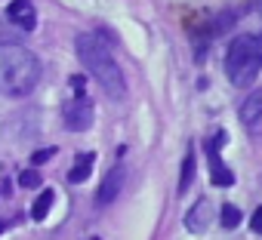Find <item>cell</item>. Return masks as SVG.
<instances>
[{
	"label": "cell",
	"instance_id": "cell-6",
	"mask_svg": "<svg viewBox=\"0 0 262 240\" xmlns=\"http://www.w3.org/2000/svg\"><path fill=\"white\" fill-rule=\"evenodd\" d=\"M123 179H126L123 166H120V163H117V166H111V170H108V176L102 179L99 191H96V206H108V203H114V200H117V194L123 191Z\"/></svg>",
	"mask_w": 262,
	"mask_h": 240
},
{
	"label": "cell",
	"instance_id": "cell-4",
	"mask_svg": "<svg viewBox=\"0 0 262 240\" xmlns=\"http://www.w3.org/2000/svg\"><path fill=\"white\" fill-rule=\"evenodd\" d=\"M62 120H65V130L68 133H86L93 127V102L83 92L71 95L65 102V108H62Z\"/></svg>",
	"mask_w": 262,
	"mask_h": 240
},
{
	"label": "cell",
	"instance_id": "cell-14",
	"mask_svg": "<svg viewBox=\"0 0 262 240\" xmlns=\"http://www.w3.org/2000/svg\"><path fill=\"white\" fill-rule=\"evenodd\" d=\"M53 154H56V148H40V151H34V154H31V163H34V166H40V163H47Z\"/></svg>",
	"mask_w": 262,
	"mask_h": 240
},
{
	"label": "cell",
	"instance_id": "cell-13",
	"mask_svg": "<svg viewBox=\"0 0 262 240\" xmlns=\"http://www.w3.org/2000/svg\"><path fill=\"white\" fill-rule=\"evenodd\" d=\"M219 222H222V228H237V225H241V209L231 206V203H225V206L219 209Z\"/></svg>",
	"mask_w": 262,
	"mask_h": 240
},
{
	"label": "cell",
	"instance_id": "cell-10",
	"mask_svg": "<svg viewBox=\"0 0 262 240\" xmlns=\"http://www.w3.org/2000/svg\"><path fill=\"white\" fill-rule=\"evenodd\" d=\"M93 160H96V154H80V157L71 163V170H68V182H71V185L86 182V179H90V170H93Z\"/></svg>",
	"mask_w": 262,
	"mask_h": 240
},
{
	"label": "cell",
	"instance_id": "cell-8",
	"mask_svg": "<svg viewBox=\"0 0 262 240\" xmlns=\"http://www.w3.org/2000/svg\"><path fill=\"white\" fill-rule=\"evenodd\" d=\"M210 222H213V206H210V200H198V206H191L188 215H185V228H188L191 234H204V231L210 228Z\"/></svg>",
	"mask_w": 262,
	"mask_h": 240
},
{
	"label": "cell",
	"instance_id": "cell-18",
	"mask_svg": "<svg viewBox=\"0 0 262 240\" xmlns=\"http://www.w3.org/2000/svg\"><path fill=\"white\" fill-rule=\"evenodd\" d=\"M4 231H7V222H0V234H4Z\"/></svg>",
	"mask_w": 262,
	"mask_h": 240
},
{
	"label": "cell",
	"instance_id": "cell-16",
	"mask_svg": "<svg viewBox=\"0 0 262 240\" xmlns=\"http://www.w3.org/2000/svg\"><path fill=\"white\" fill-rule=\"evenodd\" d=\"M250 228H253L256 234H262V206H256V212H253V219H250Z\"/></svg>",
	"mask_w": 262,
	"mask_h": 240
},
{
	"label": "cell",
	"instance_id": "cell-15",
	"mask_svg": "<svg viewBox=\"0 0 262 240\" xmlns=\"http://www.w3.org/2000/svg\"><path fill=\"white\" fill-rule=\"evenodd\" d=\"M19 182H22V188H37V185H40V176H37L34 170H28V173L19 176Z\"/></svg>",
	"mask_w": 262,
	"mask_h": 240
},
{
	"label": "cell",
	"instance_id": "cell-2",
	"mask_svg": "<svg viewBox=\"0 0 262 240\" xmlns=\"http://www.w3.org/2000/svg\"><path fill=\"white\" fill-rule=\"evenodd\" d=\"M40 80V59L19 46V43H0V95L22 99L34 92Z\"/></svg>",
	"mask_w": 262,
	"mask_h": 240
},
{
	"label": "cell",
	"instance_id": "cell-1",
	"mask_svg": "<svg viewBox=\"0 0 262 240\" xmlns=\"http://www.w3.org/2000/svg\"><path fill=\"white\" fill-rule=\"evenodd\" d=\"M74 50H77V59L80 65L90 71V77L102 86V92L111 99V102H120L126 95V80H123V71L120 65L114 62L111 50L102 43L99 34H80L74 40Z\"/></svg>",
	"mask_w": 262,
	"mask_h": 240
},
{
	"label": "cell",
	"instance_id": "cell-7",
	"mask_svg": "<svg viewBox=\"0 0 262 240\" xmlns=\"http://www.w3.org/2000/svg\"><path fill=\"white\" fill-rule=\"evenodd\" d=\"M7 22L19 31H34L37 25V10L31 0H13V4L7 7Z\"/></svg>",
	"mask_w": 262,
	"mask_h": 240
},
{
	"label": "cell",
	"instance_id": "cell-12",
	"mask_svg": "<svg viewBox=\"0 0 262 240\" xmlns=\"http://www.w3.org/2000/svg\"><path fill=\"white\" fill-rule=\"evenodd\" d=\"M191 179H194V151H188V154H185V160H182V179H179V194H185V191L191 188Z\"/></svg>",
	"mask_w": 262,
	"mask_h": 240
},
{
	"label": "cell",
	"instance_id": "cell-11",
	"mask_svg": "<svg viewBox=\"0 0 262 240\" xmlns=\"http://www.w3.org/2000/svg\"><path fill=\"white\" fill-rule=\"evenodd\" d=\"M53 200H56V191H53V188H50V191H43V194L34 200V206H31V219H34V222H43V219H47V212L53 209Z\"/></svg>",
	"mask_w": 262,
	"mask_h": 240
},
{
	"label": "cell",
	"instance_id": "cell-3",
	"mask_svg": "<svg viewBox=\"0 0 262 240\" xmlns=\"http://www.w3.org/2000/svg\"><path fill=\"white\" fill-rule=\"evenodd\" d=\"M259 68H262V46L253 34H241L231 40L228 53H225V74L234 86L247 89L256 77H259Z\"/></svg>",
	"mask_w": 262,
	"mask_h": 240
},
{
	"label": "cell",
	"instance_id": "cell-17",
	"mask_svg": "<svg viewBox=\"0 0 262 240\" xmlns=\"http://www.w3.org/2000/svg\"><path fill=\"white\" fill-rule=\"evenodd\" d=\"M0 43H16V34L4 28V22H0Z\"/></svg>",
	"mask_w": 262,
	"mask_h": 240
},
{
	"label": "cell",
	"instance_id": "cell-19",
	"mask_svg": "<svg viewBox=\"0 0 262 240\" xmlns=\"http://www.w3.org/2000/svg\"><path fill=\"white\" fill-rule=\"evenodd\" d=\"M93 240H99V237H93Z\"/></svg>",
	"mask_w": 262,
	"mask_h": 240
},
{
	"label": "cell",
	"instance_id": "cell-9",
	"mask_svg": "<svg viewBox=\"0 0 262 240\" xmlns=\"http://www.w3.org/2000/svg\"><path fill=\"white\" fill-rule=\"evenodd\" d=\"M259 120H262V89L250 92L241 105V124L244 127H256Z\"/></svg>",
	"mask_w": 262,
	"mask_h": 240
},
{
	"label": "cell",
	"instance_id": "cell-5",
	"mask_svg": "<svg viewBox=\"0 0 262 240\" xmlns=\"http://www.w3.org/2000/svg\"><path fill=\"white\" fill-rule=\"evenodd\" d=\"M225 142V133H216V139L207 145V163H210V182L216 185V188H228L231 182H234V176L228 173V166L222 163V157H219V145Z\"/></svg>",
	"mask_w": 262,
	"mask_h": 240
}]
</instances>
